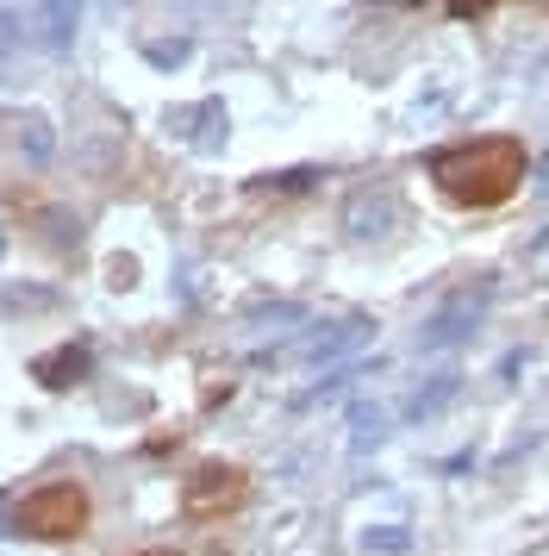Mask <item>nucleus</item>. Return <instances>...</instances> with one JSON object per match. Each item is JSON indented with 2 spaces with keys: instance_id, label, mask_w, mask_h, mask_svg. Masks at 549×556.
<instances>
[{
  "instance_id": "nucleus-1",
  "label": "nucleus",
  "mask_w": 549,
  "mask_h": 556,
  "mask_svg": "<svg viewBox=\"0 0 549 556\" xmlns=\"http://www.w3.org/2000/svg\"><path fill=\"white\" fill-rule=\"evenodd\" d=\"M431 176L456 206H499L524 181V144L519 138H474V144L431 156Z\"/></svg>"
},
{
  "instance_id": "nucleus-2",
  "label": "nucleus",
  "mask_w": 549,
  "mask_h": 556,
  "mask_svg": "<svg viewBox=\"0 0 549 556\" xmlns=\"http://www.w3.org/2000/svg\"><path fill=\"white\" fill-rule=\"evenodd\" d=\"M20 531L25 538H44V544H63V538H81L88 531V494L75 481H44L20 501Z\"/></svg>"
},
{
  "instance_id": "nucleus-3",
  "label": "nucleus",
  "mask_w": 549,
  "mask_h": 556,
  "mask_svg": "<svg viewBox=\"0 0 549 556\" xmlns=\"http://www.w3.org/2000/svg\"><path fill=\"white\" fill-rule=\"evenodd\" d=\"M250 481L244 469H231V463H206V469H194V481L181 488V506L194 513V519H219V513H231V506H244Z\"/></svg>"
},
{
  "instance_id": "nucleus-4",
  "label": "nucleus",
  "mask_w": 549,
  "mask_h": 556,
  "mask_svg": "<svg viewBox=\"0 0 549 556\" xmlns=\"http://www.w3.org/2000/svg\"><path fill=\"white\" fill-rule=\"evenodd\" d=\"M31 31L44 51H69L75 31H81V0H31Z\"/></svg>"
},
{
  "instance_id": "nucleus-5",
  "label": "nucleus",
  "mask_w": 549,
  "mask_h": 556,
  "mask_svg": "<svg viewBox=\"0 0 549 556\" xmlns=\"http://www.w3.org/2000/svg\"><path fill=\"white\" fill-rule=\"evenodd\" d=\"M394 194H381V188H356L344 206V226L356 231V238H381V231H394Z\"/></svg>"
},
{
  "instance_id": "nucleus-6",
  "label": "nucleus",
  "mask_w": 549,
  "mask_h": 556,
  "mask_svg": "<svg viewBox=\"0 0 549 556\" xmlns=\"http://www.w3.org/2000/svg\"><path fill=\"white\" fill-rule=\"evenodd\" d=\"M474 306H481V301H462V306H449V313H437V319L424 326V344H431V351H437V344H456L462 326L474 319Z\"/></svg>"
},
{
  "instance_id": "nucleus-7",
  "label": "nucleus",
  "mask_w": 549,
  "mask_h": 556,
  "mask_svg": "<svg viewBox=\"0 0 549 556\" xmlns=\"http://www.w3.org/2000/svg\"><path fill=\"white\" fill-rule=\"evenodd\" d=\"M81 369H88V351H56V356H44V363H38V376L50 381V388H69V376H81Z\"/></svg>"
},
{
  "instance_id": "nucleus-8",
  "label": "nucleus",
  "mask_w": 549,
  "mask_h": 556,
  "mask_svg": "<svg viewBox=\"0 0 549 556\" xmlns=\"http://www.w3.org/2000/svg\"><path fill=\"white\" fill-rule=\"evenodd\" d=\"M20 151L31 156V163H50V151H56V138H50V119H38V113L25 119V126H20Z\"/></svg>"
},
{
  "instance_id": "nucleus-9",
  "label": "nucleus",
  "mask_w": 549,
  "mask_h": 556,
  "mask_svg": "<svg viewBox=\"0 0 549 556\" xmlns=\"http://www.w3.org/2000/svg\"><path fill=\"white\" fill-rule=\"evenodd\" d=\"M150 63H163V70H169V63H188V38H175V45H150Z\"/></svg>"
},
{
  "instance_id": "nucleus-10",
  "label": "nucleus",
  "mask_w": 549,
  "mask_h": 556,
  "mask_svg": "<svg viewBox=\"0 0 549 556\" xmlns=\"http://www.w3.org/2000/svg\"><path fill=\"white\" fill-rule=\"evenodd\" d=\"M20 45V13H0V56Z\"/></svg>"
}]
</instances>
